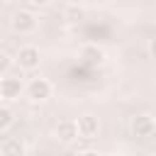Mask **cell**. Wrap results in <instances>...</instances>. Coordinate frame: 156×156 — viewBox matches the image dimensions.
Masks as SVG:
<instances>
[{
    "label": "cell",
    "instance_id": "obj_5",
    "mask_svg": "<svg viewBox=\"0 0 156 156\" xmlns=\"http://www.w3.org/2000/svg\"><path fill=\"white\" fill-rule=\"evenodd\" d=\"M132 134H134L136 139H149V136H154V134H156V122H154V117H149V115H136V117L132 119Z\"/></svg>",
    "mask_w": 156,
    "mask_h": 156
},
{
    "label": "cell",
    "instance_id": "obj_12",
    "mask_svg": "<svg viewBox=\"0 0 156 156\" xmlns=\"http://www.w3.org/2000/svg\"><path fill=\"white\" fill-rule=\"evenodd\" d=\"M15 63V58L12 56H7L5 51H0V76H5L7 71H10V66Z\"/></svg>",
    "mask_w": 156,
    "mask_h": 156
},
{
    "label": "cell",
    "instance_id": "obj_14",
    "mask_svg": "<svg viewBox=\"0 0 156 156\" xmlns=\"http://www.w3.org/2000/svg\"><path fill=\"white\" fill-rule=\"evenodd\" d=\"M149 54H151V58H156V39H151V44H149Z\"/></svg>",
    "mask_w": 156,
    "mask_h": 156
},
{
    "label": "cell",
    "instance_id": "obj_3",
    "mask_svg": "<svg viewBox=\"0 0 156 156\" xmlns=\"http://www.w3.org/2000/svg\"><path fill=\"white\" fill-rule=\"evenodd\" d=\"M39 61H41V56H39V49H37V46H22V49L17 51V56H15V63H17L22 71H34V68H39Z\"/></svg>",
    "mask_w": 156,
    "mask_h": 156
},
{
    "label": "cell",
    "instance_id": "obj_1",
    "mask_svg": "<svg viewBox=\"0 0 156 156\" xmlns=\"http://www.w3.org/2000/svg\"><path fill=\"white\" fill-rule=\"evenodd\" d=\"M10 24H12V32H17V34H32L37 29V15L32 10H17L12 15Z\"/></svg>",
    "mask_w": 156,
    "mask_h": 156
},
{
    "label": "cell",
    "instance_id": "obj_10",
    "mask_svg": "<svg viewBox=\"0 0 156 156\" xmlns=\"http://www.w3.org/2000/svg\"><path fill=\"white\" fill-rule=\"evenodd\" d=\"M12 122H15V112H12L10 107L0 105V132H2V129H7Z\"/></svg>",
    "mask_w": 156,
    "mask_h": 156
},
{
    "label": "cell",
    "instance_id": "obj_8",
    "mask_svg": "<svg viewBox=\"0 0 156 156\" xmlns=\"http://www.w3.org/2000/svg\"><path fill=\"white\" fill-rule=\"evenodd\" d=\"M80 58H83V63H88V66H102V63H105V51H102L98 44H85V46L80 49Z\"/></svg>",
    "mask_w": 156,
    "mask_h": 156
},
{
    "label": "cell",
    "instance_id": "obj_16",
    "mask_svg": "<svg viewBox=\"0 0 156 156\" xmlns=\"http://www.w3.org/2000/svg\"><path fill=\"white\" fill-rule=\"evenodd\" d=\"M0 100H2V98H0Z\"/></svg>",
    "mask_w": 156,
    "mask_h": 156
},
{
    "label": "cell",
    "instance_id": "obj_15",
    "mask_svg": "<svg viewBox=\"0 0 156 156\" xmlns=\"http://www.w3.org/2000/svg\"><path fill=\"white\" fill-rule=\"evenodd\" d=\"M0 2H15V0H0Z\"/></svg>",
    "mask_w": 156,
    "mask_h": 156
},
{
    "label": "cell",
    "instance_id": "obj_13",
    "mask_svg": "<svg viewBox=\"0 0 156 156\" xmlns=\"http://www.w3.org/2000/svg\"><path fill=\"white\" fill-rule=\"evenodd\" d=\"M29 2H32L34 7H46V5L51 2V0H29Z\"/></svg>",
    "mask_w": 156,
    "mask_h": 156
},
{
    "label": "cell",
    "instance_id": "obj_7",
    "mask_svg": "<svg viewBox=\"0 0 156 156\" xmlns=\"http://www.w3.org/2000/svg\"><path fill=\"white\" fill-rule=\"evenodd\" d=\"M98 132H100V122H98V117H93V115H83V117H78V134H80L83 139H95Z\"/></svg>",
    "mask_w": 156,
    "mask_h": 156
},
{
    "label": "cell",
    "instance_id": "obj_2",
    "mask_svg": "<svg viewBox=\"0 0 156 156\" xmlns=\"http://www.w3.org/2000/svg\"><path fill=\"white\" fill-rule=\"evenodd\" d=\"M24 93L32 102H44L51 98V83L46 78H32L27 85H24Z\"/></svg>",
    "mask_w": 156,
    "mask_h": 156
},
{
    "label": "cell",
    "instance_id": "obj_4",
    "mask_svg": "<svg viewBox=\"0 0 156 156\" xmlns=\"http://www.w3.org/2000/svg\"><path fill=\"white\" fill-rule=\"evenodd\" d=\"M22 93H24L22 78L7 76V73H5V78H0V98H2V100H17Z\"/></svg>",
    "mask_w": 156,
    "mask_h": 156
},
{
    "label": "cell",
    "instance_id": "obj_6",
    "mask_svg": "<svg viewBox=\"0 0 156 156\" xmlns=\"http://www.w3.org/2000/svg\"><path fill=\"white\" fill-rule=\"evenodd\" d=\"M80 134H78V122H73V119H61L58 124H56V139L61 141V144H71V141H76Z\"/></svg>",
    "mask_w": 156,
    "mask_h": 156
},
{
    "label": "cell",
    "instance_id": "obj_9",
    "mask_svg": "<svg viewBox=\"0 0 156 156\" xmlns=\"http://www.w3.org/2000/svg\"><path fill=\"white\" fill-rule=\"evenodd\" d=\"M27 146L20 141V139H7L0 144V154H24Z\"/></svg>",
    "mask_w": 156,
    "mask_h": 156
},
{
    "label": "cell",
    "instance_id": "obj_11",
    "mask_svg": "<svg viewBox=\"0 0 156 156\" xmlns=\"http://www.w3.org/2000/svg\"><path fill=\"white\" fill-rule=\"evenodd\" d=\"M66 17H68L71 22H80V20L85 17V12H83V7H76V5H73V7L66 10Z\"/></svg>",
    "mask_w": 156,
    "mask_h": 156
}]
</instances>
